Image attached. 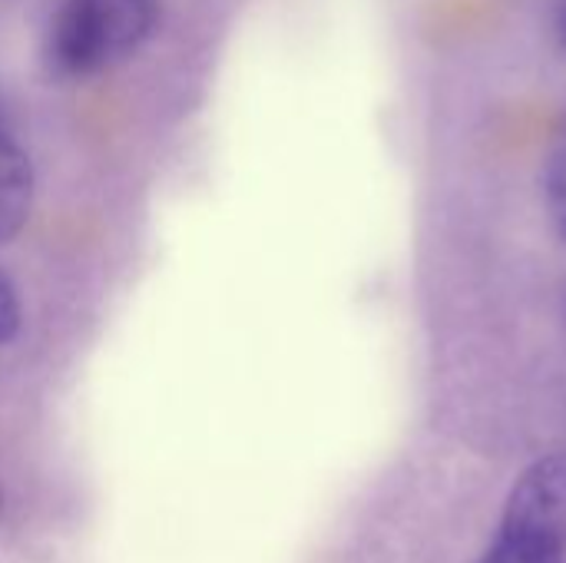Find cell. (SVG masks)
Wrapping results in <instances>:
<instances>
[{"instance_id": "obj_1", "label": "cell", "mask_w": 566, "mask_h": 563, "mask_svg": "<svg viewBox=\"0 0 566 563\" xmlns=\"http://www.w3.org/2000/svg\"><path fill=\"white\" fill-rule=\"evenodd\" d=\"M156 10V0H63L46 33V60L60 76L96 73L146 43Z\"/></svg>"}, {"instance_id": "obj_2", "label": "cell", "mask_w": 566, "mask_h": 563, "mask_svg": "<svg viewBox=\"0 0 566 563\" xmlns=\"http://www.w3.org/2000/svg\"><path fill=\"white\" fill-rule=\"evenodd\" d=\"M481 563H566V451L534 461L514 481Z\"/></svg>"}, {"instance_id": "obj_3", "label": "cell", "mask_w": 566, "mask_h": 563, "mask_svg": "<svg viewBox=\"0 0 566 563\" xmlns=\"http://www.w3.org/2000/svg\"><path fill=\"white\" fill-rule=\"evenodd\" d=\"M33 206V166L30 156L17 146V139L0 129V246H10Z\"/></svg>"}, {"instance_id": "obj_4", "label": "cell", "mask_w": 566, "mask_h": 563, "mask_svg": "<svg viewBox=\"0 0 566 563\" xmlns=\"http://www.w3.org/2000/svg\"><path fill=\"white\" fill-rule=\"evenodd\" d=\"M544 192H547V209L551 219L560 232V239L566 242V126L547 159V173H544Z\"/></svg>"}, {"instance_id": "obj_5", "label": "cell", "mask_w": 566, "mask_h": 563, "mask_svg": "<svg viewBox=\"0 0 566 563\" xmlns=\"http://www.w3.org/2000/svg\"><path fill=\"white\" fill-rule=\"evenodd\" d=\"M20 329V302L13 282L0 272V345H7Z\"/></svg>"}, {"instance_id": "obj_6", "label": "cell", "mask_w": 566, "mask_h": 563, "mask_svg": "<svg viewBox=\"0 0 566 563\" xmlns=\"http://www.w3.org/2000/svg\"><path fill=\"white\" fill-rule=\"evenodd\" d=\"M554 27H557L560 46L566 50V0H557V7H554Z\"/></svg>"}, {"instance_id": "obj_7", "label": "cell", "mask_w": 566, "mask_h": 563, "mask_svg": "<svg viewBox=\"0 0 566 563\" xmlns=\"http://www.w3.org/2000/svg\"><path fill=\"white\" fill-rule=\"evenodd\" d=\"M0 129H7V123H3V106H0Z\"/></svg>"}]
</instances>
